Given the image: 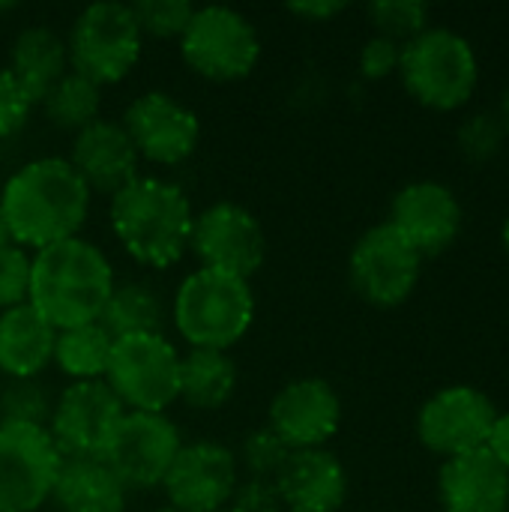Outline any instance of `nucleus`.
<instances>
[{
  "label": "nucleus",
  "instance_id": "f257e3e1",
  "mask_svg": "<svg viewBox=\"0 0 509 512\" xmlns=\"http://www.w3.org/2000/svg\"><path fill=\"white\" fill-rule=\"evenodd\" d=\"M90 198V189L66 159L42 156L9 174L0 192V216L15 246L39 252L78 237Z\"/></svg>",
  "mask_w": 509,
  "mask_h": 512
},
{
  "label": "nucleus",
  "instance_id": "f03ea898",
  "mask_svg": "<svg viewBox=\"0 0 509 512\" xmlns=\"http://www.w3.org/2000/svg\"><path fill=\"white\" fill-rule=\"evenodd\" d=\"M27 303L54 327H78L99 321L111 291L114 270L99 246L84 237H69L30 255Z\"/></svg>",
  "mask_w": 509,
  "mask_h": 512
},
{
  "label": "nucleus",
  "instance_id": "7ed1b4c3",
  "mask_svg": "<svg viewBox=\"0 0 509 512\" xmlns=\"http://www.w3.org/2000/svg\"><path fill=\"white\" fill-rule=\"evenodd\" d=\"M111 228L129 258L165 270L189 252L195 210L177 183L162 177H135L111 195Z\"/></svg>",
  "mask_w": 509,
  "mask_h": 512
},
{
  "label": "nucleus",
  "instance_id": "20e7f679",
  "mask_svg": "<svg viewBox=\"0 0 509 512\" xmlns=\"http://www.w3.org/2000/svg\"><path fill=\"white\" fill-rule=\"evenodd\" d=\"M171 321L189 348H234L255 321V294L249 279L198 267L180 282L171 303Z\"/></svg>",
  "mask_w": 509,
  "mask_h": 512
},
{
  "label": "nucleus",
  "instance_id": "39448f33",
  "mask_svg": "<svg viewBox=\"0 0 509 512\" xmlns=\"http://www.w3.org/2000/svg\"><path fill=\"white\" fill-rule=\"evenodd\" d=\"M399 75L405 90L426 108L453 111L477 87L480 66L471 42L447 27H429L402 45Z\"/></svg>",
  "mask_w": 509,
  "mask_h": 512
},
{
  "label": "nucleus",
  "instance_id": "423d86ee",
  "mask_svg": "<svg viewBox=\"0 0 509 512\" xmlns=\"http://www.w3.org/2000/svg\"><path fill=\"white\" fill-rule=\"evenodd\" d=\"M141 48L144 36L135 24V15L129 3L117 0L84 6L66 39L69 69L99 87L123 81L141 60Z\"/></svg>",
  "mask_w": 509,
  "mask_h": 512
},
{
  "label": "nucleus",
  "instance_id": "0eeeda50",
  "mask_svg": "<svg viewBox=\"0 0 509 512\" xmlns=\"http://www.w3.org/2000/svg\"><path fill=\"white\" fill-rule=\"evenodd\" d=\"M102 381L126 411L165 414L177 402L180 354L165 333L114 339Z\"/></svg>",
  "mask_w": 509,
  "mask_h": 512
},
{
  "label": "nucleus",
  "instance_id": "6e6552de",
  "mask_svg": "<svg viewBox=\"0 0 509 512\" xmlns=\"http://www.w3.org/2000/svg\"><path fill=\"white\" fill-rule=\"evenodd\" d=\"M183 63L207 81H240L261 57L255 24L231 6H195L189 27L180 36Z\"/></svg>",
  "mask_w": 509,
  "mask_h": 512
},
{
  "label": "nucleus",
  "instance_id": "1a4fd4ad",
  "mask_svg": "<svg viewBox=\"0 0 509 512\" xmlns=\"http://www.w3.org/2000/svg\"><path fill=\"white\" fill-rule=\"evenodd\" d=\"M60 450L48 429L0 423V512H36L51 501Z\"/></svg>",
  "mask_w": 509,
  "mask_h": 512
},
{
  "label": "nucleus",
  "instance_id": "9d476101",
  "mask_svg": "<svg viewBox=\"0 0 509 512\" xmlns=\"http://www.w3.org/2000/svg\"><path fill=\"white\" fill-rule=\"evenodd\" d=\"M123 414L105 381H72L51 405L48 435L63 459H105Z\"/></svg>",
  "mask_w": 509,
  "mask_h": 512
},
{
  "label": "nucleus",
  "instance_id": "9b49d317",
  "mask_svg": "<svg viewBox=\"0 0 509 512\" xmlns=\"http://www.w3.org/2000/svg\"><path fill=\"white\" fill-rule=\"evenodd\" d=\"M423 270V255L390 225L381 222L369 228L351 249L348 276L354 291L381 309H393L405 303Z\"/></svg>",
  "mask_w": 509,
  "mask_h": 512
},
{
  "label": "nucleus",
  "instance_id": "f8f14e48",
  "mask_svg": "<svg viewBox=\"0 0 509 512\" xmlns=\"http://www.w3.org/2000/svg\"><path fill=\"white\" fill-rule=\"evenodd\" d=\"M189 252L204 270L249 279L267 258V234L252 210L234 201H216L195 213Z\"/></svg>",
  "mask_w": 509,
  "mask_h": 512
},
{
  "label": "nucleus",
  "instance_id": "ddd939ff",
  "mask_svg": "<svg viewBox=\"0 0 509 512\" xmlns=\"http://www.w3.org/2000/svg\"><path fill=\"white\" fill-rule=\"evenodd\" d=\"M180 447V429L168 414L126 411L105 453V462L126 489H159Z\"/></svg>",
  "mask_w": 509,
  "mask_h": 512
},
{
  "label": "nucleus",
  "instance_id": "4468645a",
  "mask_svg": "<svg viewBox=\"0 0 509 512\" xmlns=\"http://www.w3.org/2000/svg\"><path fill=\"white\" fill-rule=\"evenodd\" d=\"M240 483V462L222 444L195 441L183 444L171 471L162 480V492L171 507L183 512H222Z\"/></svg>",
  "mask_w": 509,
  "mask_h": 512
},
{
  "label": "nucleus",
  "instance_id": "2eb2a0df",
  "mask_svg": "<svg viewBox=\"0 0 509 512\" xmlns=\"http://www.w3.org/2000/svg\"><path fill=\"white\" fill-rule=\"evenodd\" d=\"M120 123L132 138L141 162H153V165L186 162L201 138L198 114L162 90H147L135 96L126 105Z\"/></svg>",
  "mask_w": 509,
  "mask_h": 512
},
{
  "label": "nucleus",
  "instance_id": "dca6fc26",
  "mask_svg": "<svg viewBox=\"0 0 509 512\" xmlns=\"http://www.w3.org/2000/svg\"><path fill=\"white\" fill-rule=\"evenodd\" d=\"M498 411L492 399L474 387H447L435 393L417 417L420 441L438 456H462L486 447Z\"/></svg>",
  "mask_w": 509,
  "mask_h": 512
},
{
  "label": "nucleus",
  "instance_id": "f3484780",
  "mask_svg": "<svg viewBox=\"0 0 509 512\" xmlns=\"http://www.w3.org/2000/svg\"><path fill=\"white\" fill-rule=\"evenodd\" d=\"M342 423V402L324 378H297L285 384L267 411V426L294 450H321Z\"/></svg>",
  "mask_w": 509,
  "mask_h": 512
},
{
  "label": "nucleus",
  "instance_id": "a211bd4d",
  "mask_svg": "<svg viewBox=\"0 0 509 512\" xmlns=\"http://www.w3.org/2000/svg\"><path fill=\"white\" fill-rule=\"evenodd\" d=\"M420 255H438L462 231V207L450 186L417 180L396 192L387 219Z\"/></svg>",
  "mask_w": 509,
  "mask_h": 512
},
{
  "label": "nucleus",
  "instance_id": "6ab92c4d",
  "mask_svg": "<svg viewBox=\"0 0 509 512\" xmlns=\"http://www.w3.org/2000/svg\"><path fill=\"white\" fill-rule=\"evenodd\" d=\"M75 174L84 180V186L99 195H117L123 186H129L138 177L141 156L126 135L120 120H96L72 135L69 159Z\"/></svg>",
  "mask_w": 509,
  "mask_h": 512
},
{
  "label": "nucleus",
  "instance_id": "aec40b11",
  "mask_svg": "<svg viewBox=\"0 0 509 512\" xmlns=\"http://www.w3.org/2000/svg\"><path fill=\"white\" fill-rule=\"evenodd\" d=\"M438 498L444 512H507L509 471L486 447L453 456L441 465Z\"/></svg>",
  "mask_w": 509,
  "mask_h": 512
},
{
  "label": "nucleus",
  "instance_id": "412c9836",
  "mask_svg": "<svg viewBox=\"0 0 509 512\" xmlns=\"http://www.w3.org/2000/svg\"><path fill=\"white\" fill-rule=\"evenodd\" d=\"M273 483L288 512H336L348 495L345 468L324 447L294 450Z\"/></svg>",
  "mask_w": 509,
  "mask_h": 512
},
{
  "label": "nucleus",
  "instance_id": "4be33fe9",
  "mask_svg": "<svg viewBox=\"0 0 509 512\" xmlns=\"http://www.w3.org/2000/svg\"><path fill=\"white\" fill-rule=\"evenodd\" d=\"M57 330L30 306L0 312V372L6 378H36L51 366Z\"/></svg>",
  "mask_w": 509,
  "mask_h": 512
},
{
  "label": "nucleus",
  "instance_id": "5701e85b",
  "mask_svg": "<svg viewBox=\"0 0 509 512\" xmlns=\"http://www.w3.org/2000/svg\"><path fill=\"white\" fill-rule=\"evenodd\" d=\"M126 495L105 459H63L51 504L60 512H126Z\"/></svg>",
  "mask_w": 509,
  "mask_h": 512
},
{
  "label": "nucleus",
  "instance_id": "b1692460",
  "mask_svg": "<svg viewBox=\"0 0 509 512\" xmlns=\"http://www.w3.org/2000/svg\"><path fill=\"white\" fill-rule=\"evenodd\" d=\"M9 72L27 99L39 105L45 93L69 72L66 39L51 27H24L12 42Z\"/></svg>",
  "mask_w": 509,
  "mask_h": 512
},
{
  "label": "nucleus",
  "instance_id": "393cba45",
  "mask_svg": "<svg viewBox=\"0 0 509 512\" xmlns=\"http://www.w3.org/2000/svg\"><path fill=\"white\" fill-rule=\"evenodd\" d=\"M237 390V363L228 351L192 348L180 357L177 402L198 411H219L231 402Z\"/></svg>",
  "mask_w": 509,
  "mask_h": 512
},
{
  "label": "nucleus",
  "instance_id": "a878e982",
  "mask_svg": "<svg viewBox=\"0 0 509 512\" xmlns=\"http://www.w3.org/2000/svg\"><path fill=\"white\" fill-rule=\"evenodd\" d=\"M99 324L111 339L141 336V333H162L165 330V306L162 297L144 282H123L114 285Z\"/></svg>",
  "mask_w": 509,
  "mask_h": 512
},
{
  "label": "nucleus",
  "instance_id": "bb28decb",
  "mask_svg": "<svg viewBox=\"0 0 509 512\" xmlns=\"http://www.w3.org/2000/svg\"><path fill=\"white\" fill-rule=\"evenodd\" d=\"M114 339L99 321L57 330L51 363L72 381H102L108 369Z\"/></svg>",
  "mask_w": 509,
  "mask_h": 512
},
{
  "label": "nucleus",
  "instance_id": "cd10ccee",
  "mask_svg": "<svg viewBox=\"0 0 509 512\" xmlns=\"http://www.w3.org/2000/svg\"><path fill=\"white\" fill-rule=\"evenodd\" d=\"M45 117L60 126L69 129L72 135L81 132L84 126L99 120V108H102V87L93 84L90 78L78 75V72H66L39 102Z\"/></svg>",
  "mask_w": 509,
  "mask_h": 512
},
{
  "label": "nucleus",
  "instance_id": "c85d7f7f",
  "mask_svg": "<svg viewBox=\"0 0 509 512\" xmlns=\"http://www.w3.org/2000/svg\"><path fill=\"white\" fill-rule=\"evenodd\" d=\"M51 399L36 378H6L0 387V423L42 426L48 429Z\"/></svg>",
  "mask_w": 509,
  "mask_h": 512
},
{
  "label": "nucleus",
  "instance_id": "c756f323",
  "mask_svg": "<svg viewBox=\"0 0 509 512\" xmlns=\"http://www.w3.org/2000/svg\"><path fill=\"white\" fill-rule=\"evenodd\" d=\"M369 21L375 24L378 36L405 45L429 30V6L417 0H375L369 6Z\"/></svg>",
  "mask_w": 509,
  "mask_h": 512
},
{
  "label": "nucleus",
  "instance_id": "7c9ffc66",
  "mask_svg": "<svg viewBox=\"0 0 509 512\" xmlns=\"http://www.w3.org/2000/svg\"><path fill=\"white\" fill-rule=\"evenodd\" d=\"M129 9L141 36L153 39H180L195 15V6L189 0H138L129 3Z\"/></svg>",
  "mask_w": 509,
  "mask_h": 512
},
{
  "label": "nucleus",
  "instance_id": "2f4dec72",
  "mask_svg": "<svg viewBox=\"0 0 509 512\" xmlns=\"http://www.w3.org/2000/svg\"><path fill=\"white\" fill-rule=\"evenodd\" d=\"M288 456H291V450L285 447V441L270 426H264V429H255V432L246 435L237 462L246 468L249 477L276 480V474L282 471V465L288 462Z\"/></svg>",
  "mask_w": 509,
  "mask_h": 512
},
{
  "label": "nucleus",
  "instance_id": "473e14b6",
  "mask_svg": "<svg viewBox=\"0 0 509 512\" xmlns=\"http://www.w3.org/2000/svg\"><path fill=\"white\" fill-rule=\"evenodd\" d=\"M504 126L498 114H474L459 126V150L468 162H489L504 144Z\"/></svg>",
  "mask_w": 509,
  "mask_h": 512
},
{
  "label": "nucleus",
  "instance_id": "72a5a7b5",
  "mask_svg": "<svg viewBox=\"0 0 509 512\" xmlns=\"http://www.w3.org/2000/svg\"><path fill=\"white\" fill-rule=\"evenodd\" d=\"M30 267L33 258L21 246H9L0 252V312L27 303L30 297Z\"/></svg>",
  "mask_w": 509,
  "mask_h": 512
},
{
  "label": "nucleus",
  "instance_id": "f704fd0d",
  "mask_svg": "<svg viewBox=\"0 0 509 512\" xmlns=\"http://www.w3.org/2000/svg\"><path fill=\"white\" fill-rule=\"evenodd\" d=\"M30 108H33V102L18 87V81L12 78V72L9 69H0V138L15 135L27 123Z\"/></svg>",
  "mask_w": 509,
  "mask_h": 512
},
{
  "label": "nucleus",
  "instance_id": "c9c22d12",
  "mask_svg": "<svg viewBox=\"0 0 509 512\" xmlns=\"http://www.w3.org/2000/svg\"><path fill=\"white\" fill-rule=\"evenodd\" d=\"M234 512H282V498L276 492L273 480H258V477H246L237 483V492L231 498Z\"/></svg>",
  "mask_w": 509,
  "mask_h": 512
},
{
  "label": "nucleus",
  "instance_id": "e433bc0d",
  "mask_svg": "<svg viewBox=\"0 0 509 512\" xmlns=\"http://www.w3.org/2000/svg\"><path fill=\"white\" fill-rule=\"evenodd\" d=\"M399 60H402V45L384 36H372L363 51H360V72L366 78H387L393 72H399Z\"/></svg>",
  "mask_w": 509,
  "mask_h": 512
},
{
  "label": "nucleus",
  "instance_id": "4c0bfd02",
  "mask_svg": "<svg viewBox=\"0 0 509 512\" xmlns=\"http://www.w3.org/2000/svg\"><path fill=\"white\" fill-rule=\"evenodd\" d=\"M342 9H345V3H339V0H303V3L288 6L291 15H300L306 21H327V18L339 15Z\"/></svg>",
  "mask_w": 509,
  "mask_h": 512
},
{
  "label": "nucleus",
  "instance_id": "58836bf2",
  "mask_svg": "<svg viewBox=\"0 0 509 512\" xmlns=\"http://www.w3.org/2000/svg\"><path fill=\"white\" fill-rule=\"evenodd\" d=\"M486 450L509 471V414H498L486 438Z\"/></svg>",
  "mask_w": 509,
  "mask_h": 512
},
{
  "label": "nucleus",
  "instance_id": "ea45409f",
  "mask_svg": "<svg viewBox=\"0 0 509 512\" xmlns=\"http://www.w3.org/2000/svg\"><path fill=\"white\" fill-rule=\"evenodd\" d=\"M498 120H501L504 132H509V87L504 90V99H501V111H498Z\"/></svg>",
  "mask_w": 509,
  "mask_h": 512
},
{
  "label": "nucleus",
  "instance_id": "a19ab883",
  "mask_svg": "<svg viewBox=\"0 0 509 512\" xmlns=\"http://www.w3.org/2000/svg\"><path fill=\"white\" fill-rule=\"evenodd\" d=\"M9 246H15V243H12V234H9V228H6V219L0 216V252L9 249Z\"/></svg>",
  "mask_w": 509,
  "mask_h": 512
},
{
  "label": "nucleus",
  "instance_id": "79ce46f5",
  "mask_svg": "<svg viewBox=\"0 0 509 512\" xmlns=\"http://www.w3.org/2000/svg\"><path fill=\"white\" fill-rule=\"evenodd\" d=\"M501 237H504V249H507V255H509V216H507V222H504V234H501Z\"/></svg>",
  "mask_w": 509,
  "mask_h": 512
},
{
  "label": "nucleus",
  "instance_id": "37998d69",
  "mask_svg": "<svg viewBox=\"0 0 509 512\" xmlns=\"http://www.w3.org/2000/svg\"><path fill=\"white\" fill-rule=\"evenodd\" d=\"M153 512H183V510H177V507H171V504H165V507H156Z\"/></svg>",
  "mask_w": 509,
  "mask_h": 512
},
{
  "label": "nucleus",
  "instance_id": "c03bdc74",
  "mask_svg": "<svg viewBox=\"0 0 509 512\" xmlns=\"http://www.w3.org/2000/svg\"><path fill=\"white\" fill-rule=\"evenodd\" d=\"M222 512H234V510H222Z\"/></svg>",
  "mask_w": 509,
  "mask_h": 512
}]
</instances>
